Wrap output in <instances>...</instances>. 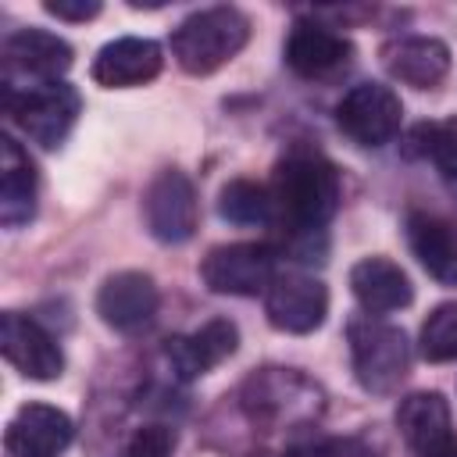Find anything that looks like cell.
I'll return each instance as SVG.
<instances>
[{"label": "cell", "mask_w": 457, "mask_h": 457, "mask_svg": "<svg viewBox=\"0 0 457 457\" xmlns=\"http://www.w3.org/2000/svg\"><path fill=\"white\" fill-rule=\"evenodd\" d=\"M271 200L296 232H318L339 211L343 182L328 157L314 150H293L275 164Z\"/></svg>", "instance_id": "obj_1"}, {"label": "cell", "mask_w": 457, "mask_h": 457, "mask_svg": "<svg viewBox=\"0 0 457 457\" xmlns=\"http://www.w3.org/2000/svg\"><path fill=\"white\" fill-rule=\"evenodd\" d=\"M250 39V18L239 7H204L171 32V57L189 75H211Z\"/></svg>", "instance_id": "obj_2"}, {"label": "cell", "mask_w": 457, "mask_h": 457, "mask_svg": "<svg viewBox=\"0 0 457 457\" xmlns=\"http://www.w3.org/2000/svg\"><path fill=\"white\" fill-rule=\"evenodd\" d=\"M82 111V96L68 82H43V86H4V114L18 132L32 143L54 150L71 132Z\"/></svg>", "instance_id": "obj_3"}, {"label": "cell", "mask_w": 457, "mask_h": 457, "mask_svg": "<svg viewBox=\"0 0 457 457\" xmlns=\"http://www.w3.org/2000/svg\"><path fill=\"white\" fill-rule=\"evenodd\" d=\"M346 343H350V361L361 389L382 396L403 382L411 368V346L403 328L378 318H353L346 325Z\"/></svg>", "instance_id": "obj_4"}, {"label": "cell", "mask_w": 457, "mask_h": 457, "mask_svg": "<svg viewBox=\"0 0 457 457\" xmlns=\"http://www.w3.org/2000/svg\"><path fill=\"white\" fill-rule=\"evenodd\" d=\"M200 278L211 293L257 296L275 278V250L268 243H221L200 261Z\"/></svg>", "instance_id": "obj_5"}, {"label": "cell", "mask_w": 457, "mask_h": 457, "mask_svg": "<svg viewBox=\"0 0 457 457\" xmlns=\"http://www.w3.org/2000/svg\"><path fill=\"white\" fill-rule=\"evenodd\" d=\"M403 121L400 96L382 82H361L336 104V125L357 146H386Z\"/></svg>", "instance_id": "obj_6"}, {"label": "cell", "mask_w": 457, "mask_h": 457, "mask_svg": "<svg viewBox=\"0 0 457 457\" xmlns=\"http://www.w3.org/2000/svg\"><path fill=\"white\" fill-rule=\"evenodd\" d=\"M143 221H146L154 239L186 243L196 232V221H200L193 182L175 168L161 171L143 193Z\"/></svg>", "instance_id": "obj_7"}, {"label": "cell", "mask_w": 457, "mask_h": 457, "mask_svg": "<svg viewBox=\"0 0 457 457\" xmlns=\"http://www.w3.org/2000/svg\"><path fill=\"white\" fill-rule=\"evenodd\" d=\"M264 314L278 332L307 336L328 314V289L314 275H300V271L275 275L264 293Z\"/></svg>", "instance_id": "obj_8"}, {"label": "cell", "mask_w": 457, "mask_h": 457, "mask_svg": "<svg viewBox=\"0 0 457 457\" xmlns=\"http://www.w3.org/2000/svg\"><path fill=\"white\" fill-rule=\"evenodd\" d=\"M396 428L418 457H457V432L443 393H411L396 407Z\"/></svg>", "instance_id": "obj_9"}, {"label": "cell", "mask_w": 457, "mask_h": 457, "mask_svg": "<svg viewBox=\"0 0 457 457\" xmlns=\"http://www.w3.org/2000/svg\"><path fill=\"white\" fill-rule=\"evenodd\" d=\"M0 350L7 364H14L32 382H54L64 371V353L54 336L18 311H7L0 318Z\"/></svg>", "instance_id": "obj_10"}, {"label": "cell", "mask_w": 457, "mask_h": 457, "mask_svg": "<svg viewBox=\"0 0 457 457\" xmlns=\"http://www.w3.org/2000/svg\"><path fill=\"white\" fill-rule=\"evenodd\" d=\"M75 425L54 403H25L14 411L4 432V450L11 457H61L71 446Z\"/></svg>", "instance_id": "obj_11"}, {"label": "cell", "mask_w": 457, "mask_h": 457, "mask_svg": "<svg viewBox=\"0 0 457 457\" xmlns=\"http://www.w3.org/2000/svg\"><path fill=\"white\" fill-rule=\"evenodd\" d=\"M71 61H75V54H71L68 39H61L57 32H46V29H18L4 43L7 82L14 75L18 79H32L36 86L61 82V75L71 68Z\"/></svg>", "instance_id": "obj_12"}, {"label": "cell", "mask_w": 457, "mask_h": 457, "mask_svg": "<svg viewBox=\"0 0 457 457\" xmlns=\"http://www.w3.org/2000/svg\"><path fill=\"white\" fill-rule=\"evenodd\" d=\"M239 346V328L236 321L228 318H211L204 321L200 328L186 332V336H171L164 343V357L171 364V371L189 382V378H200L207 375L211 368H218L225 357H232Z\"/></svg>", "instance_id": "obj_13"}, {"label": "cell", "mask_w": 457, "mask_h": 457, "mask_svg": "<svg viewBox=\"0 0 457 457\" xmlns=\"http://www.w3.org/2000/svg\"><path fill=\"white\" fill-rule=\"evenodd\" d=\"M157 286L146 271H114L96 293V314L114 332H139L157 314Z\"/></svg>", "instance_id": "obj_14"}, {"label": "cell", "mask_w": 457, "mask_h": 457, "mask_svg": "<svg viewBox=\"0 0 457 457\" xmlns=\"http://www.w3.org/2000/svg\"><path fill=\"white\" fill-rule=\"evenodd\" d=\"M161 68H164V50L154 39L121 36V39H111L100 46L89 75L104 89H129V86H143V82L157 79Z\"/></svg>", "instance_id": "obj_15"}, {"label": "cell", "mask_w": 457, "mask_h": 457, "mask_svg": "<svg viewBox=\"0 0 457 457\" xmlns=\"http://www.w3.org/2000/svg\"><path fill=\"white\" fill-rule=\"evenodd\" d=\"M350 57H353L350 39L318 21H296L286 39V64L300 79H328L339 68H346Z\"/></svg>", "instance_id": "obj_16"}, {"label": "cell", "mask_w": 457, "mask_h": 457, "mask_svg": "<svg viewBox=\"0 0 457 457\" xmlns=\"http://www.w3.org/2000/svg\"><path fill=\"white\" fill-rule=\"evenodd\" d=\"M36 164L14 136H0V221L21 228L36 214Z\"/></svg>", "instance_id": "obj_17"}, {"label": "cell", "mask_w": 457, "mask_h": 457, "mask_svg": "<svg viewBox=\"0 0 457 457\" xmlns=\"http://www.w3.org/2000/svg\"><path fill=\"white\" fill-rule=\"evenodd\" d=\"M386 71L414 89H432L450 71V46L436 36H407L382 50Z\"/></svg>", "instance_id": "obj_18"}, {"label": "cell", "mask_w": 457, "mask_h": 457, "mask_svg": "<svg viewBox=\"0 0 457 457\" xmlns=\"http://www.w3.org/2000/svg\"><path fill=\"white\" fill-rule=\"evenodd\" d=\"M350 293L368 314H389L414 300L411 278L389 257H364L350 268Z\"/></svg>", "instance_id": "obj_19"}, {"label": "cell", "mask_w": 457, "mask_h": 457, "mask_svg": "<svg viewBox=\"0 0 457 457\" xmlns=\"http://www.w3.org/2000/svg\"><path fill=\"white\" fill-rule=\"evenodd\" d=\"M407 243L418 264L443 286H457V228L428 211L407 214Z\"/></svg>", "instance_id": "obj_20"}, {"label": "cell", "mask_w": 457, "mask_h": 457, "mask_svg": "<svg viewBox=\"0 0 457 457\" xmlns=\"http://www.w3.org/2000/svg\"><path fill=\"white\" fill-rule=\"evenodd\" d=\"M275 211L271 189L253 179H232L218 193V214L232 225H261Z\"/></svg>", "instance_id": "obj_21"}, {"label": "cell", "mask_w": 457, "mask_h": 457, "mask_svg": "<svg viewBox=\"0 0 457 457\" xmlns=\"http://www.w3.org/2000/svg\"><path fill=\"white\" fill-rule=\"evenodd\" d=\"M411 157H428L443 179H457V118L421 121L407 136Z\"/></svg>", "instance_id": "obj_22"}, {"label": "cell", "mask_w": 457, "mask_h": 457, "mask_svg": "<svg viewBox=\"0 0 457 457\" xmlns=\"http://www.w3.org/2000/svg\"><path fill=\"white\" fill-rule=\"evenodd\" d=\"M418 346H421V357L432 361V364H443V361L457 357V300H446V303L432 307V314L421 325Z\"/></svg>", "instance_id": "obj_23"}, {"label": "cell", "mask_w": 457, "mask_h": 457, "mask_svg": "<svg viewBox=\"0 0 457 457\" xmlns=\"http://www.w3.org/2000/svg\"><path fill=\"white\" fill-rule=\"evenodd\" d=\"M175 450V432L168 425H143L129 439V457H168Z\"/></svg>", "instance_id": "obj_24"}, {"label": "cell", "mask_w": 457, "mask_h": 457, "mask_svg": "<svg viewBox=\"0 0 457 457\" xmlns=\"http://www.w3.org/2000/svg\"><path fill=\"white\" fill-rule=\"evenodd\" d=\"M43 7L61 21H89L100 14V0H46Z\"/></svg>", "instance_id": "obj_25"}]
</instances>
